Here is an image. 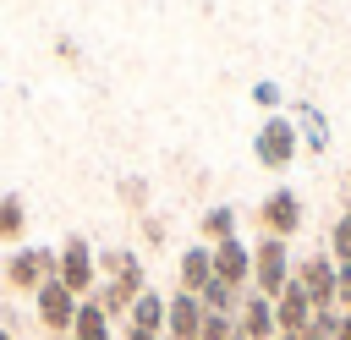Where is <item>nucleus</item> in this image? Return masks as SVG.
Masks as SVG:
<instances>
[{
	"mask_svg": "<svg viewBox=\"0 0 351 340\" xmlns=\"http://www.w3.org/2000/svg\"><path fill=\"white\" fill-rule=\"evenodd\" d=\"M93 274H99V263H93L88 241H77V236H71V241L55 252V280H60V285H66V291L82 302V296L93 291Z\"/></svg>",
	"mask_w": 351,
	"mask_h": 340,
	"instance_id": "1",
	"label": "nucleus"
},
{
	"mask_svg": "<svg viewBox=\"0 0 351 340\" xmlns=\"http://www.w3.org/2000/svg\"><path fill=\"white\" fill-rule=\"evenodd\" d=\"M49 280H55V252H44V247H22V252L5 263V285H11V291H33V296H38Z\"/></svg>",
	"mask_w": 351,
	"mask_h": 340,
	"instance_id": "2",
	"label": "nucleus"
},
{
	"mask_svg": "<svg viewBox=\"0 0 351 340\" xmlns=\"http://www.w3.org/2000/svg\"><path fill=\"white\" fill-rule=\"evenodd\" d=\"M71 318H77V296H71L60 280H49V285L38 291V324H44V329H55V335H66V329H71Z\"/></svg>",
	"mask_w": 351,
	"mask_h": 340,
	"instance_id": "3",
	"label": "nucleus"
},
{
	"mask_svg": "<svg viewBox=\"0 0 351 340\" xmlns=\"http://www.w3.org/2000/svg\"><path fill=\"white\" fill-rule=\"evenodd\" d=\"M258 225H263L269 236H280V241H285V236H291V230L302 225V203H296L291 192H274V197H269V203L258 208Z\"/></svg>",
	"mask_w": 351,
	"mask_h": 340,
	"instance_id": "4",
	"label": "nucleus"
},
{
	"mask_svg": "<svg viewBox=\"0 0 351 340\" xmlns=\"http://www.w3.org/2000/svg\"><path fill=\"white\" fill-rule=\"evenodd\" d=\"M247 274H252V252H247L236 236H230V241H219V247H214V280H225V285L236 291Z\"/></svg>",
	"mask_w": 351,
	"mask_h": 340,
	"instance_id": "5",
	"label": "nucleus"
},
{
	"mask_svg": "<svg viewBox=\"0 0 351 340\" xmlns=\"http://www.w3.org/2000/svg\"><path fill=\"white\" fill-rule=\"evenodd\" d=\"M66 335H71V340H110V318H104L93 302H77V318H71Z\"/></svg>",
	"mask_w": 351,
	"mask_h": 340,
	"instance_id": "6",
	"label": "nucleus"
},
{
	"mask_svg": "<svg viewBox=\"0 0 351 340\" xmlns=\"http://www.w3.org/2000/svg\"><path fill=\"white\" fill-rule=\"evenodd\" d=\"M132 329H143V335H159V329H165V302H159L154 291H143V296L132 302Z\"/></svg>",
	"mask_w": 351,
	"mask_h": 340,
	"instance_id": "7",
	"label": "nucleus"
},
{
	"mask_svg": "<svg viewBox=\"0 0 351 340\" xmlns=\"http://www.w3.org/2000/svg\"><path fill=\"white\" fill-rule=\"evenodd\" d=\"M258 159H263V165H285V159H291V132H285V126H269V132L258 137Z\"/></svg>",
	"mask_w": 351,
	"mask_h": 340,
	"instance_id": "8",
	"label": "nucleus"
},
{
	"mask_svg": "<svg viewBox=\"0 0 351 340\" xmlns=\"http://www.w3.org/2000/svg\"><path fill=\"white\" fill-rule=\"evenodd\" d=\"M22 225H27L22 197H0V241H16V236H22Z\"/></svg>",
	"mask_w": 351,
	"mask_h": 340,
	"instance_id": "9",
	"label": "nucleus"
},
{
	"mask_svg": "<svg viewBox=\"0 0 351 340\" xmlns=\"http://www.w3.org/2000/svg\"><path fill=\"white\" fill-rule=\"evenodd\" d=\"M203 236H208V241H230V236H236V214H230V208H208V214H203Z\"/></svg>",
	"mask_w": 351,
	"mask_h": 340,
	"instance_id": "10",
	"label": "nucleus"
},
{
	"mask_svg": "<svg viewBox=\"0 0 351 340\" xmlns=\"http://www.w3.org/2000/svg\"><path fill=\"white\" fill-rule=\"evenodd\" d=\"M335 258H340V263H351V214L335 225Z\"/></svg>",
	"mask_w": 351,
	"mask_h": 340,
	"instance_id": "11",
	"label": "nucleus"
},
{
	"mask_svg": "<svg viewBox=\"0 0 351 340\" xmlns=\"http://www.w3.org/2000/svg\"><path fill=\"white\" fill-rule=\"evenodd\" d=\"M335 340H351V313L340 318V329H335Z\"/></svg>",
	"mask_w": 351,
	"mask_h": 340,
	"instance_id": "12",
	"label": "nucleus"
},
{
	"mask_svg": "<svg viewBox=\"0 0 351 340\" xmlns=\"http://www.w3.org/2000/svg\"><path fill=\"white\" fill-rule=\"evenodd\" d=\"M280 340H313V335H280Z\"/></svg>",
	"mask_w": 351,
	"mask_h": 340,
	"instance_id": "13",
	"label": "nucleus"
},
{
	"mask_svg": "<svg viewBox=\"0 0 351 340\" xmlns=\"http://www.w3.org/2000/svg\"><path fill=\"white\" fill-rule=\"evenodd\" d=\"M0 340H11V335H5V329H0Z\"/></svg>",
	"mask_w": 351,
	"mask_h": 340,
	"instance_id": "14",
	"label": "nucleus"
}]
</instances>
